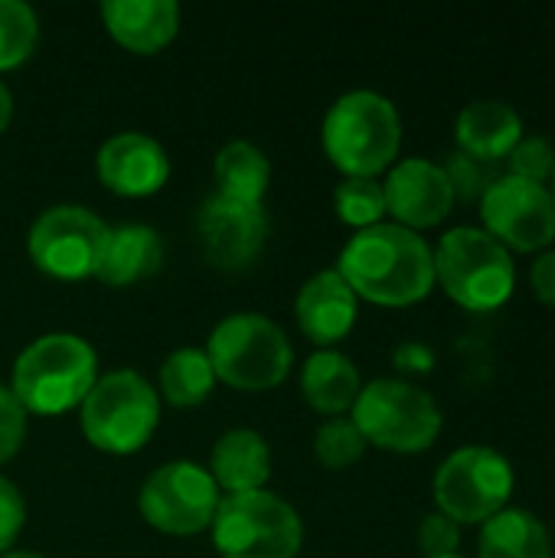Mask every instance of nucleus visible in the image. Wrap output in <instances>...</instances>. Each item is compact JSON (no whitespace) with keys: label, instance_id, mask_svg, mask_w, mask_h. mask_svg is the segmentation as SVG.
<instances>
[{"label":"nucleus","instance_id":"nucleus-1","mask_svg":"<svg viewBox=\"0 0 555 558\" xmlns=\"http://www.w3.org/2000/svg\"><path fill=\"white\" fill-rule=\"evenodd\" d=\"M337 271L357 298L379 307H412L435 288L432 245L396 222L360 229L343 245Z\"/></svg>","mask_w":555,"mask_h":558},{"label":"nucleus","instance_id":"nucleus-2","mask_svg":"<svg viewBox=\"0 0 555 558\" xmlns=\"http://www.w3.org/2000/svg\"><path fill=\"white\" fill-rule=\"evenodd\" d=\"M324 154L347 177H370L389 170L402 147V121L396 105L370 88L340 95L321 128Z\"/></svg>","mask_w":555,"mask_h":558},{"label":"nucleus","instance_id":"nucleus-3","mask_svg":"<svg viewBox=\"0 0 555 558\" xmlns=\"http://www.w3.org/2000/svg\"><path fill=\"white\" fill-rule=\"evenodd\" d=\"M98 379V356L75 333H46L13 363L10 392L26 415H62L85 402Z\"/></svg>","mask_w":555,"mask_h":558},{"label":"nucleus","instance_id":"nucleus-4","mask_svg":"<svg viewBox=\"0 0 555 558\" xmlns=\"http://www.w3.org/2000/svg\"><path fill=\"white\" fill-rule=\"evenodd\" d=\"M435 255V281L471 314L500 311L517 288L514 255L484 229L458 226L442 235Z\"/></svg>","mask_w":555,"mask_h":558},{"label":"nucleus","instance_id":"nucleus-5","mask_svg":"<svg viewBox=\"0 0 555 558\" xmlns=\"http://www.w3.org/2000/svg\"><path fill=\"white\" fill-rule=\"evenodd\" d=\"M350 422L363 441L393 454H422L442 435L438 402L406 379H373L360 389Z\"/></svg>","mask_w":555,"mask_h":558},{"label":"nucleus","instance_id":"nucleus-6","mask_svg":"<svg viewBox=\"0 0 555 558\" xmlns=\"http://www.w3.org/2000/svg\"><path fill=\"white\" fill-rule=\"evenodd\" d=\"M216 379L239 392H265L285 383L294 350L285 330L262 314H232L216 324L206 343Z\"/></svg>","mask_w":555,"mask_h":558},{"label":"nucleus","instance_id":"nucleus-7","mask_svg":"<svg viewBox=\"0 0 555 558\" xmlns=\"http://www.w3.org/2000/svg\"><path fill=\"white\" fill-rule=\"evenodd\" d=\"M82 409V435L105 454L141 451L160 422V399L154 386L134 369L98 376Z\"/></svg>","mask_w":555,"mask_h":558},{"label":"nucleus","instance_id":"nucleus-8","mask_svg":"<svg viewBox=\"0 0 555 558\" xmlns=\"http://www.w3.org/2000/svg\"><path fill=\"white\" fill-rule=\"evenodd\" d=\"M304 526L298 510L272 490L229 494L213 517V546L222 558H298Z\"/></svg>","mask_w":555,"mask_h":558},{"label":"nucleus","instance_id":"nucleus-9","mask_svg":"<svg viewBox=\"0 0 555 558\" xmlns=\"http://www.w3.org/2000/svg\"><path fill=\"white\" fill-rule=\"evenodd\" d=\"M517 487L514 464L487 448V445H468L451 451L438 474H435V507L458 526L468 523H487L500 510H507Z\"/></svg>","mask_w":555,"mask_h":558},{"label":"nucleus","instance_id":"nucleus-10","mask_svg":"<svg viewBox=\"0 0 555 558\" xmlns=\"http://www.w3.org/2000/svg\"><path fill=\"white\" fill-rule=\"evenodd\" d=\"M105 239L108 226L92 209L59 203L36 216L26 235V248L36 268L46 271L49 278L82 281L95 275Z\"/></svg>","mask_w":555,"mask_h":558},{"label":"nucleus","instance_id":"nucleus-11","mask_svg":"<svg viewBox=\"0 0 555 558\" xmlns=\"http://www.w3.org/2000/svg\"><path fill=\"white\" fill-rule=\"evenodd\" d=\"M219 500V487L206 468L170 461L144 481L137 507L154 530L167 536H196L213 526Z\"/></svg>","mask_w":555,"mask_h":558},{"label":"nucleus","instance_id":"nucleus-12","mask_svg":"<svg viewBox=\"0 0 555 558\" xmlns=\"http://www.w3.org/2000/svg\"><path fill=\"white\" fill-rule=\"evenodd\" d=\"M484 232L510 255H536L555 242V203L550 186L500 173L481 196Z\"/></svg>","mask_w":555,"mask_h":558},{"label":"nucleus","instance_id":"nucleus-13","mask_svg":"<svg viewBox=\"0 0 555 558\" xmlns=\"http://www.w3.org/2000/svg\"><path fill=\"white\" fill-rule=\"evenodd\" d=\"M200 248L209 265L222 271L249 268L268 239V216L262 203H239L229 196H206L196 213Z\"/></svg>","mask_w":555,"mask_h":558},{"label":"nucleus","instance_id":"nucleus-14","mask_svg":"<svg viewBox=\"0 0 555 558\" xmlns=\"http://www.w3.org/2000/svg\"><path fill=\"white\" fill-rule=\"evenodd\" d=\"M386 213L396 219V226L422 232L442 226L455 209V190L442 163L425 157H406L399 160L386 183Z\"/></svg>","mask_w":555,"mask_h":558},{"label":"nucleus","instance_id":"nucleus-15","mask_svg":"<svg viewBox=\"0 0 555 558\" xmlns=\"http://www.w3.org/2000/svg\"><path fill=\"white\" fill-rule=\"evenodd\" d=\"M95 170L101 186L111 190L114 196L141 199L164 190L170 177V157L150 134L121 131L98 147Z\"/></svg>","mask_w":555,"mask_h":558},{"label":"nucleus","instance_id":"nucleus-16","mask_svg":"<svg viewBox=\"0 0 555 558\" xmlns=\"http://www.w3.org/2000/svg\"><path fill=\"white\" fill-rule=\"evenodd\" d=\"M357 311H360V298L340 278L337 268H327L307 278L294 301V317H298L301 333L324 350H330L353 330Z\"/></svg>","mask_w":555,"mask_h":558},{"label":"nucleus","instance_id":"nucleus-17","mask_svg":"<svg viewBox=\"0 0 555 558\" xmlns=\"http://www.w3.org/2000/svg\"><path fill=\"white\" fill-rule=\"evenodd\" d=\"M455 141L461 154L497 167L523 141V118L507 101L481 98L455 118Z\"/></svg>","mask_w":555,"mask_h":558},{"label":"nucleus","instance_id":"nucleus-18","mask_svg":"<svg viewBox=\"0 0 555 558\" xmlns=\"http://www.w3.org/2000/svg\"><path fill=\"white\" fill-rule=\"evenodd\" d=\"M101 20L124 49L150 56L173 43L180 29V7L173 0H105Z\"/></svg>","mask_w":555,"mask_h":558},{"label":"nucleus","instance_id":"nucleus-19","mask_svg":"<svg viewBox=\"0 0 555 558\" xmlns=\"http://www.w3.org/2000/svg\"><path fill=\"white\" fill-rule=\"evenodd\" d=\"M160 265H164V239L150 226L128 222L108 229L95 278L105 281L108 288H128L160 271Z\"/></svg>","mask_w":555,"mask_h":558},{"label":"nucleus","instance_id":"nucleus-20","mask_svg":"<svg viewBox=\"0 0 555 558\" xmlns=\"http://www.w3.org/2000/svg\"><path fill=\"white\" fill-rule=\"evenodd\" d=\"M209 474L226 494H252L265 490L272 477V451L268 441L252 428H232L213 445Z\"/></svg>","mask_w":555,"mask_h":558},{"label":"nucleus","instance_id":"nucleus-21","mask_svg":"<svg viewBox=\"0 0 555 558\" xmlns=\"http://www.w3.org/2000/svg\"><path fill=\"white\" fill-rule=\"evenodd\" d=\"M360 369L340 350H317L301 369V392L307 405L327 418H340L360 396Z\"/></svg>","mask_w":555,"mask_h":558},{"label":"nucleus","instance_id":"nucleus-22","mask_svg":"<svg viewBox=\"0 0 555 558\" xmlns=\"http://www.w3.org/2000/svg\"><path fill=\"white\" fill-rule=\"evenodd\" d=\"M478 558H553V539L536 513L507 507L481 523Z\"/></svg>","mask_w":555,"mask_h":558},{"label":"nucleus","instance_id":"nucleus-23","mask_svg":"<svg viewBox=\"0 0 555 558\" xmlns=\"http://www.w3.org/2000/svg\"><path fill=\"white\" fill-rule=\"evenodd\" d=\"M216 183L219 196L239 199V203H262L268 183H272V163L265 150H258L252 141H232L216 157Z\"/></svg>","mask_w":555,"mask_h":558},{"label":"nucleus","instance_id":"nucleus-24","mask_svg":"<svg viewBox=\"0 0 555 558\" xmlns=\"http://www.w3.org/2000/svg\"><path fill=\"white\" fill-rule=\"evenodd\" d=\"M213 386H216V373L206 350H193V347L173 350L160 366V392L177 409H193L206 402Z\"/></svg>","mask_w":555,"mask_h":558},{"label":"nucleus","instance_id":"nucleus-25","mask_svg":"<svg viewBox=\"0 0 555 558\" xmlns=\"http://www.w3.org/2000/svg\"><path fill=\"white\" fill-rule=\"evenodd\" d=\"M334 209L337 219L360 229L379 226L386 216V193L379 180L370 177H347L337 190H334Z\"/></svg>","mask_w":555,"mask_h":558},{"label":"nucleus","instance_id":"nucleus-26","mask_svg":"<svg viewBox=\"0 0 555 558\" xmlns=\"http://www.w3.org/2000/svg\"><path fill=\"white\" fill-rule=\"evenodd\" d=\"M39 39L36 13L20 0H0V72L23 65Z\"/></svg>","mask_w":555,"mask_h":558},{"label":"nucleus","instance_id":"nucleus-27","mask_svg":"<svg viewBox=\"0 0 555 558\" xmlns=\"http://www.w3.org/2000/svg\"><path fill=\"white\" fill-rule=\"evenodd\" d=\"M363 451H366V441L350 418H327L314 435V454L327 471L353 468L363 458Z\"/></svg>","mask_w":555,"mask_h":558},{"label":"nucleus","instance_id":"nucleus-28","mask_svg":"<svg viewBox=\"0 0 555 558\" xmlns=\"http://www.w3.org/2000/svg\"><path fill=\"white\" fill-rule=\"evenodd\" d=\"M507 163V173L510 177H520V180H530V183H550L555 170V147L546 137H523L510 157L504 160Z\"/></svg>","mask_w":555,"mask_h":558},{"label":"nucleus","instance_id":"nucleus-29","mask_svg":"<svg viewBox=\"0 0 555 558\" xmlns=\"http://www.w3.org/2000/svg\"><path fill=\"white\" fill-rule=\"evenodd\" d=\"M445 167V173H448V180H451V190H455V199L461 196V199H478L481 203V196L487 193V186L500 177L491 163H481V160H474V157H468V154H451L448 157V163H442Z\"/></svg>","mask_w":555,"mask_h":558},{"label":"nucleus","instance_id":"nucleus-30","mask_svg":"<svg viewBox=\"0 0 555 558\" xmlns=\"http://www.w3.org/2000/svg\"><path fill=\"white\" fill-rule=\"evenodd\" d=\"M458 546H461V526L445 513L435 510L419 523V549L425 558L458 556Z\"/></svg>","mask_w":555,"mask_h":558},{"label":"nucleus","instance_id":"nucleus-31","mask_svg":"<svg viewBox=\"0 0 555 558\" xmlns=\"http://www.w3.org/2000/svg\"><path fill=\"white\" fill-rule=\"evenodd\" d=\"M26 435V409L16 402L10 386H0V464L10 461Z\"/></svg>","mask_w":555,"mask_h":558},{"label":"nucleus","instance_id":"nucleus-32","mask_svg":"<svg viewBox=\"0 0 555 558\" xmlns=\"http://www.w3.org/2000/svg\"><path fill=\"white\" fill-rule=\"evenodd\" d=\"M26 523V504H23V494L16 490L13 481H7L0 474V556L16 543L20 530Z\"/></svg>","mask_w":555,"mask_h":558},{"label":"nucleus","instance_id":"nucleus-33","mask_svg":"<svg viewBox=\"0 0 555 558\" xmlns=\"http://www.w3.org/2000/svg\"><path fill=\"white\" fill-rule=\"evenodd\" d=\"M530 288H533V298L540 304L555 307V248L536 255V262L530 268Z\"/></svg>","mask_w":555,"mask_h":558},{"label":"nucleus","instance_id":"nucleus-34","mask_svg":"<svg viewBox=\"0 0 555 558\" xmlns=\"http://www.w3.org/2000/svg\"><path fill=\"white\" fill-rule=\"evenodd\" d=\"M396 363L399 369H412V373H429L435 366V356L429 347H419V343H409L396 353Z\"/></svg>","mask_w":555,"mask_h":558},{"label":"nucleus","instance_id":"nucleus-35","mask_svg":"<svg viewBox=\"0 0 555 558\" xmlns=\"http://www.w3.org/2000/svg\"><path fill=\"white\" fill-rule=\"evenodd\" d=\"M10 114H13V98H10V88L0 82V134H3L7 124H10Z\"/></svg>","mask_w":555,"mask_h":558},{"label":"nucleus","instance_id":"nucleus-36","mask_svg":"<svg viewBox=\"0 0 555 558\" xmlns=\"http://www.w3.org/2000/svg\"><path fill=\"white\" fill-rule=\"evenodd\" d=\"M0 558H43V556H36V553H3Z\"/></svg>","mask_w":555,"mask_h":558},{"label":"nucleus","instance_id":"nucleus-37","mask_svg":"<svg viewBox=\"0 0 555 558\" xmlns=\"http://www.w3.org/2000/svg\"><path fill=\"white\" fill-rule=\"evenodd\" d=\"M550 196H553V203H555V170H553V180H550Z\"/></svg>","mask_w":555,"mask_h":558},{"label":"nucleus","instance_id":"nucleus-38","mask_svg":"<svg viewBox=\"0 0 555 558\" xmlns=\"http://www.w3.org/2000/svg\"><path fill=\"white\" fill-rule=\"evenodd\" d=\"M442 558H464V556H442Z\"/></svg>","mask_w":555,"mask_h":558}]
</instances>
